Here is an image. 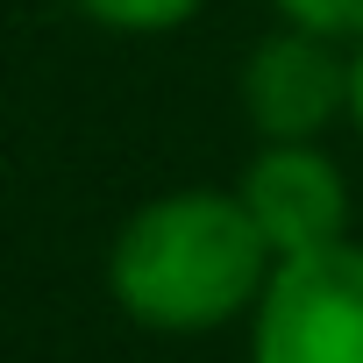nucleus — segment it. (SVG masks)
<instances>
[{
	"label": "nucleus",
	"instance_id": "1",
	"mask_svg": "<svg viewBox=\"0 0 363 363\" xmlns=\"http://www.w3.org/2000/svg\"><path fill=\"white\" fill-rule=\"evenodd\" d=\"M278 257L235 186H171L121 214L107 242V299L143 335H221L257 313Z\"/></svg>",
	"mask_w": 363,
	"mask_h": 363
},
{
	"label": "nucleus",
	"instance_id": "6",
	"mask_svg": "<svg viewBox=\"0 0 363 363\" xmlns=\"http://www.w3.org/2000/svg\"><path fill=\"white\" fill-rule=\"evenodd\" d=\"M285 29H313L335 43H363V0H271Z\"/></svg>",
	"mask_w": 363,
	"mask_h": 363
},
{
	"label": "nucleus",
	"instance_id": "5",
	"mask_svg": "<svg viewBox=\"0 0 363 363\" xmlns=\"http://www.w3.org/2000/svg\"><path fill=\"white\" fill-rule=\"evenodd\" d=\"M72 8L93 29H107V36H171L200 8H214V0H72Z\"/></svg>",
	"mask_w": 363,
	"mask_h": 363
},
{
	"label": "nucleus",
	"instance_id": "4",
	"mask_svg": "<svg viewBox=\"0 0 363 363\" xmlns=\"http://www.w3.org/2000/svg\"><path fill=\"white\" fill-rule=\"evenodd\" d=\"M235 200L250 207L264 250L278 264L356 242L349 235V171L320 150V143H257L250 164L235 171Z\"/></svg>",
	"mask_w": 363,
	"mask_h": 363
},
{
	"label": "nucleus",
	"instance_id": "7",
	"mask_svg": "<svg viewBox=\"0 0 363 363\" xmlns=\"http://www.w3.org/2000/svg\"><path fill=\"white\" fill-rule=\"evenodd\" d=\"M349 128H356V143H363V43H349V114H342Z\"/></svg>",
	"mask_w": 363,
	"mask_h": 363
},
{
	"label": "nucleus",
	"instance_id": "2",
	"mask_svg": "<svg viewBox=\"0 0 363 363\" xmlns=\"http://www.w3.org/2000/svg\"><path fill=\"white\" fill-rule=\"evenodd\" d=\"M250 363H363V242L271 271L250 313Z\"/></svg>",
	"mask_w": 363,
	"mask_h": 363
},
{
	"label": "nucleus",
	"instance_id": "3",
	"mask_svg": "<svg viewBox=\"0 0 363 363\" xmlns=\"http://www.w3.org/2000/svg\"><path fill=\"white\" fill-rule=\"evenodd\" d=\"M242 121L257 143H320L349 114V43L313 29H271L235 72Z\"/></svg>",
	"mask_w": 363,
	"mask_h": 363
}]
</instances>
